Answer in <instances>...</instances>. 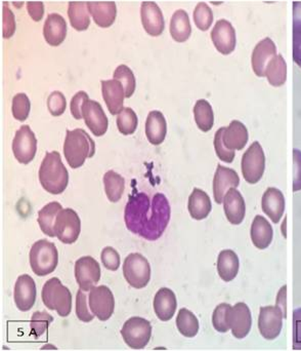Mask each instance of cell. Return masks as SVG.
Returning a JSON list of instances; mask_svg holds the SVG:
<instances>
[{"label":"cell","instance_id":"cb8c5ba5","mask_svg":"<svg viewBox=\"0 0 301 351\" xmlns=\"http://www.w3.org/2000/svg\"><path fill=\"white\" fill-rule=\"evenodd\" d=\"M43 36L47 45L59 47L67 36V23L59 14H51L47 16L43 26Z\"/></svg>","mask_w":301,"mask_h":351},{"label":"cell","instance_id":"52a82bcc","mask_svg":"<svg viewBox=\"0 0 301 351\" xmlns=\"http://www.w3.org/2000/svg\"><path fill=\"white\" fill-rule=\"evenodd\" d=\"M123 274L129 286L135 289L145 288L150 280L149 261L141 254H131L123 263Z\"/></svg>","mask_w":301,"mask_h":351},{"label":"cell","instance_id":"e575fe53","mask_svg":"<svg viewBox=\"0 0 301 351\" xmlns=\"http://www.w3.org/2000/svg\"><path fill=\"white\" fill-rule=\"evenodd\" d=\"M265 76L273 86H282L287 80V65L281 55L276 56L265 70Z\"/></svg>","mask_w":301,"mask_h":351},{"label":"cell","instance_id":"9c48e42d","mask_svg":"<svg viewBox=\"0 0 301 351\" xmlns=\"http://www.w3.org/2000/svg\"><path fill=\"white\" fill-rule=\"evenodd\" d=\"M81 231V221L75 210L63 208L57 215L55 224V237L66 245L77 241Z\"/></svg>","mask_w":301,"mask_h":351},{"label":"cell","instance_id":"7a4b0ae2","mask_svg":"<svg viewBox=\"0 0 301 351\" xmlns=\"http://www.w3.org/2000/svg\"><path fill=\"white\" fill-rule=\"evenodd\" d=\"M38 175L43 189L55 195L63 193L69 183V173L57 152L45 154Z\"/></svg>","mask_w":301,"mask_h":351},{"label":"cell","instance_id":"4316f807","mask_svg":"<svg viewBox=\"0 0 301 351\" xmlns=\"http://www.w3.org/2000/svg\"><path fill=\"white\" fill-rule=\"evenodd\" d=\"M248 139L247 128L239 121H233L222 133V142L231 152L244 149Z\"/></svg>","mask_w":301,"mask_h":351},{"label":"cell","instance_id":"7402d4cb","mask_svg":"<svg viewBox=\"0 0 301 351\" xmlns=\"http://www.w3.org/2000/svg\"><path fill=\"white\" fill-rule=\"evenodd\" d=\"M239 184L240 178L236 171L218 165L213 179V197L216 204H222L228 190L238 187Z\"/></svg>","mask_w":301,"mask_h":351},{"label":"cell","instance_id":"ffe728a7","mask_svg":"<svg viewBox=\"0 0 301 351\" xmlns=\"http://www.w3.org/2000/svg\"><path fill=\"white\" fill-rule=\"evenodd\" d=\"M224 214L228 222L233 225H240L246 214L244 198L237 188H230L224 197Z\"/></svg>","mask_w":301,"mask_h":351},{"label":"cell","instance_id":"f5cc1de1","mask_svg":"<svg viewBox=\"0 0 301 351\" xmlns=\"http://www.w3.org/2000/svg\"><path fill=\"white\" fill-rule=\"evenodd\" d=\"M293 164H294V180L293 192L301 190V152L298 149H293Z\"/></svg>","mask_w":301,"mask_h":351},{"label":"cell","instance_id":"f6af8a7d","mask_svg":"<svg viewBox=\"0 0 301 351\" xmlns=\"http://www.w3.org/2000/svg\"><path fill=\"white\" fill-rule=\"evenodd\" d=\"M76 315H77L78 319L83 323H90L96 317L88 308V296L84 291L80 290V289L77 292V296H76Z\"/></svg>","mask_w":301,"mask_h":351},{"label":"cell","instance_id":"8d00e7d4","mask_svg":"<svg viewBox=\"0 0 301 351\" xmlns=\"http://www.w3.org/2000/svg\"><path fill=\"white\" fill-rule=\"evenodd\" d=\"M194 117L198 128L204 133H207L213 128L214 114L211 105L206 100H198L194 107Z\"/></svg>","mask_w":301,"mask_h":351},{"label":"cell","instance_id":"11a10c76","mask_svg":"<svg viewBox=\"0 0 301 351\" xmlns=\"http://www.w3.org/2000/svg\"><path fill=\"white\" fill-rule=\"evenodd\" d=\"M301 38V1L293 2V39Z\"/></svg>","mask_w":301,"mask_h":351},{"label":"cell","instance_id":"7dc6e473","mask_svg":"<svg viewBox=\"0 0 301 351\" xmlns=\"http://www.w3.org/2000/svg\"><path fill=\"white\" fill-rule=\"evenodd\" d=\"M67 102L65 96L59 90L51 93L47 99V108L53 117H60L65 112Z\"/></svg>","mask_w":301,"mask_h":351},{"label":"cell","instance_id":"836d02e7","mask_svg":"<svg viewBox=\"0 0 301 351\" xmlns=\"http://www.w3.org/2000/svg\"><path fill=\"white\" fill-rule=\"evenodd\" d=\"M68 16L71 26L77 31L88 30L90 25L88 2L71 1L68 5Z\"/></svg>","mask_w":301,"mask_h":351},{"label":"cell","instance_id":"f546056e","mask_svg":"<svg viewBox=\"0 0 301 351\" xmlns=\"http://www.w3.org/2000/svg\"><path fill=\"white\" fill-rule=\"evenodd\" d=\"M189 215L195 220H203L207 218L212 210L211 200L203 190L195 188L189 197L187 204Z\"/></svg>","mask_w":301,"mask_h":351},{"label":"cell","instance_id":"d6a6232c","mask_svg":"<svg viewBox=\"0 0 301 351\" xmlns=\"http://www.w3.org/2000/svg\"><path fill=\"white\" fill-rule=\"evenodd\" d=\"M63 210L61 204L53 202L43 206L38 213V224L41 231L49 237H55V224L57 215Z\"/></svg>","mask_w":301,"mask_h":351},{"label":"cell","instance_id":"db71d44e","mask_svg":"<svg viewBox=\"0 0 301 351\" xmlns=\"http://www.w3.org/2000/svg\"><path fill=\"white\" fill-rule=\"evenodd\" d=\"M27 10H28L29 16L32 18L35 22H40L42 20L43 14H44V4L42 2H27Z\"/></svg>","mask_w":301,"mask_h":351},{"label":"cell","instance_id":"f907efd6","mask_svg":"<svg viewBox=\"0 0 301 351\" xmlns=\"http://www.w3.org/2000/svg\"><path fill=\"white\" fill-rule=\"evenodd\" d=\"M88 99H90L88 95L84 90H80L72 98L71 114L74 119H77V121L83 119V117H82V106Z\"/></svg>","mask_w":301,"mask_h":351},{"label":"cell","instance_id":"ee69618b","mask_svg":"<svg viewBox=\"0 0 301 351\" xmlns=\"http://www.w3.org/2000/svg\"><path fill=\"white\" fill-rule=\"evenodd\" d=\"M31 102L24 93L16 95L12 99V115L18 121H25L30 113Z\"/></svg>","mask_w":301,"mask_h":351},{"label":"cell","instance_id":"4dcf8cb0","mask_svg":"<svg viewBox=\"0 0 301 351\" xmlns=\"http://www.w3.org/2000/svg\"><path fill=\"white\" fill-rule=\"evenodd\" d=\"M239 258L232 250L220 252L218 259V272L224 282H232L239 272Z\"/></svg>","mask_w":301,"mask_h":351},{"label":"cell","instance_id":"d590c367","mask_svg":"<svg viewBox=\"0 0 301 351\" xmlns=\"http://www.w3.org/2000/svg\"><path fill=\"white\" fill-rule=\"evenodd\" d=\"M105 191L111 202H118L125 189V180L114 171H109L104 176Z\"/></svg>","mask_w":301,"mask_h":351},{"label":"cell","instance_id":"5bb4252c","mask_svg":"<svg viewBox=\"0 0 301 351\" xmlns=\"http://www.w3.org/2000/svg\"><path fill=\"white\" fill-rule=\"evenodd\" d=\"M82 117L88 129L96 137H102L108 131V117L102 105L94 100H86L82 106Z\"/></svg>","mask_w":301,"mask_h":351},{"label":"cell","instance_id":"ab89813d","mask_svg":"<svg viewBox=\"0 0 301 351\" xmlns=\"http://www.w3.org/2000/svg\"><path fill=\"white\" fill-rule=\"evenodd\" d=\"M138 117L133 109L127 107L117 117V128L122 135H133L138 128Z\"/></svg>","mask_w":301,"mask_h":351},{"label":"cell","instance_id":"681fc988","mask_svg":"<svg viewBox=\"0 0 301 351\" xmlns=\"http://www.w3.org/2000/svg\"><path fill=\"white\" fill-rule=\"evenodd\" d=\"M101 259L107 269L111 271H116L120 267V256L116 250L112 247H105L101 254Z\"/></svg>","mask_w":301,"mask_h":351},{"label":"cell","instance_id":"816d5d0a","mask_svg":"<svg viewBox=\"0 0 301 351\" xmlns=\"http://www.w3.org/2000/svg\"><path fill=\"white\" fill-rule=\"evenodd\" d=\"M293 350H301V308L293 313Z\"/></svg>","mask_w":301,"mask_h":351},{"label":"cell","instance_id":"603a6c76","mask_svg":"<svg viewBox=\"0 0 301 351\" xmlns=\"http://www.w3.org/2000/svg\"><path fill=\"white\" fill-rule=\"evenodd\" d=\"M285 197L281 190L270 187L265 190L261 199V208L275 224L280 222L285 212Z\"/></svg>","mask_w":301,"mask_h":351},{"label":"cell","instance_id":"60d3db41","mask_svg":"<svg viewBox=\"0 0 301 351\" xmlns=\"http://www.w3.org/2000/svg\"><path fill=\"white\" fill-rule=\"evenodd\" d=\"M114 80H119L125 86V98H131L135 90V77L131 68L127 65H120L116 68L114 72Z\"/></svg>","mask_w":301,"mask_h":351},{"label":"cell","instance_id":"277c9868","mask_svg":"<svg viewBox=\"0 0 301 351\" xmlns=\"http://www.w3.org/2000/svg\"><path fill=\"white\" fill-rule=\"evenodd\" d=\"M29 260L32 271L36 276H49L55 271L59 264L57 247L47 239H40L31 247Z\"/></svg>","mask_w":301,"mask_h":351},{"label":"cell","instance_id":"6f0895ef","mask_svg":"<svg viewBox=\"0 0 301 351\" xmlns=\"http://www.w3.org/2000/svg\"><path fill=\"white\" fill-rule=\"evenodd\" d=\"M293 60L301 68V38L293 39Z\"/></svg>","mask_w":301,"mask_h":351},{"label":"cell","instance_id":"484cf974","mask_svg":"<svg viewBox=\"0 0 301 351\" xmlns=\"http://www.w3.org/2000/svg\"><path fill=\"white\" fill-rule=\"evenodd\" d=\"M88 8L94 23L102 28H109L116 20L117 8L115 2L90 1L88 2Z\"/></svg>","mask_w":301,"mask_h":351},{"label":"cell","instance_id":"b9f144b4","mask_svg":"<svg viewBox=\"0 0 301 351\" xmlns=\"http://www.w3.org/2000/svg\"><path fill=\"white\" fill-rule=\"evenodd\" d=\"M194 22L199 30L207 31L213 22V12L205 2H199L194 10Z\"/></svg>","mask_w":301,"mask_h":351},{"label":"cell","instance_id":"9a60e30c","mask_svg":"<svg viewBox=\"0 0 301 351\" xmlns=\"http://www.w3.org/2000/svg\"><path fill=\"white\" fill-rule=\"evenodd\" d=\"M211 39L215 49L222 55H230L236 49V31L228 21L216 22L211 31Z\"/></svg>","mask_w":301,"mask_h":351},{"label":"cell","instance_id":"9f6ffc18","mask_svg":"<svg viewBox=\"0 0 301 351\" xmlns=\"http://www.w3.org/2000/svg\"><path fill=\"white\" fill-rule=\"evenodd\" d=\"M286 290L287 287L283 286L280 290L277 297V305L283 311L284 317L286 319Z\"/></svg>","mask_w":301,"mask_h":351},{"label":"cell","instance_id":"f35d334b","mask_svg":"<svg viewBox=\"0 0 301 351\" xmlns=\"http://www.w3.org/2000/svg\"><path fill=\"white\" fill-rule=\"evenodd\" d=\"M232 305L228 303H222L214 309L212 315V325L214 329L220 333H226L231 329L230 317Z\"/></svg>","mask_w":301,"mask_h":351},{"label":"cell","instance_id":"ac0fdd59","mask_svg":"<svg viewBox=\"0 0 301 351\" xmlns=\"http://www.w3.org/2000/svg\"><path fill=\"white\" fill-rule=\"evenodd\" d=\"M144 29L150 36H160L165 28L162 12L156 2L144 1L141 6Z\"/></svg>","mask_w":301,"mask_h":351},{"label":"cell","instance_id":"c3c4849f","mask_svg":"<svg viewBox=\"0 0 301 351\" xmlns=\"http://www.w3.org/2000/svg\"><path fill=\"white\" fill-rule=\"evenodd\" d=\"M16 31V21L14 12L10 10L8 2H3L2 6V35L3 38L8 39L14 34Z\"/></svg>","mask_w":301,"mask_h":351},{"label":"cell","instance_id":"3957f363","mask_svg":"<svg viewBox=\"0 0 301 351\" xmlns=\"http://www.w3.org/2000/svg\"><path fill=\"white\" fill-rule=\"evenodd\" d=\"M96 154V144L84 130L75 129L67 131L64 154L66 160L72 169H78L83 166L88 158H92Z\"/></svg>","mask_w":301,"mask_h":351},{"label":"cell","instance_id":"30bf717a","mask_svg":"<svg viewBox=\"0 0 301 351\" xmlns=\"http://www.w3.org/2000/svg\"><path fill=\"white\" fill-rule=\"evenodd\" d=\"M37 152V139L29 125H23L16 131L12 141V152L20 164L28 165L34 160Z\"/></svg>","mask_w":301,"mask_h":351},{"label":"cell","instance_id":"7c38bea8","mask_svg":"<svg viewBox=\"0 0 301 351\" xmlns=\"http://www.w3.org/2000/svg\"><path fill=\"white\" fill-rule=\"evenodd\" d=\"M284 313L278 305L261 307L259 311V330L267 340L279 337L283 327Z\"/></svg>","mask_w":301,"mask_h":351},{"label":"cell","instance_id":"bcb514c9","mask_svg":"<svg viewBox=\"0 0 301 351\" xmlns=\"http://www.w3.org/2000/svg\"><path fill=\"white\" fill-rule=\"evenodd\" d=\"M224 128H220L218 130V132L214 136V149H215L216 156L222 162H226V164H231L233 162L235 158V152H231L228 148L224 146V142H222V133H224Z\"/></svg>","mask_w":301,"mask_h":351},{"label":"cell","instance_id":"4fadbf2b","mask_svg":"<svg viewBox=\"0 0 301 351\" xmlns=\"http://www.w3.org/2000/svg\"><path fill=\"white\" fill-rule=\"evenodd\" d=\"M75 278L80 290L88 292L100 282V264L90 256L80 258L75 263Z\"/></svg>","mask_w":301,"mask_h":351},{"label":"cell","instance_id":"d6986e66","mask_svg":"<svg viewBox=\"0 0 301 351\" xmlns=\"http://www.w3.org/2000/svg\"><path fill=\"white\" fill-rule=\"evenodd\" d=\"M230 326L233 336L237 339H243L248 335L252 327V317L247 304L239 302L232 307Z\"/></svg>","mask_w":301,"mask_h":351},{"label":"cell","instance_id":"2e32d148","mask_svg":"<svg viewBox=\"0 0 301 351\" xmlns=\"http://www.w3.org/2000/svg\"><path fill=\"white\" fill-rule=\"evenodd\" d=\"M36 285L28 274L18 276L14 285V303L18 311H29L36 301Z\"/></svg>","mask_w":301,"mask_h":351},{"label":"cell","instance_id":"8fae6325","mask_svg":"<svg viewBox=\"0 0 301 351\" xmlns=\"http://www.w3.org/2000/svg\"><path fill=\"white\" fill-rule=\"evenodd\" d=\"M88 302L90 311L100 321H108L114 313V296L108 287L99 286L92 288L90 291Z\"/></svg>","mask_w":301,"mask_h":351},{"label":"cell","instance_id":"8992f818","mask_svg":"<svg viewBox=\"0 0 301 351\" xmlns=\"http://www.w3.org/2000/svg\"><path fill=\"white\" fill-rule=\"evenodd\" d=\"M121 335L129 348L143 350L150 342L152 326L149 321L143 317H131L123 325Z\"/></svg>","mask_w":301,"mask_h":351},{"label":"cell","instance_id":"d4e9b609","mask_svg":"<svg viewBox=\"0 0 301 351\" xmlns=\"http://www.w3.org/2000/svg\"><path fill=\"white\" fill-rule=\"evenodd\" d=\"M153 305H154L155 313L160 321H170L176 311V296L170 289H160L155 295Z\"/></svg>","mask_w":301,"mask_h":351},{"label":"cell","instance_id":"1f68e13d","mask_svg":"<svg viewBox=\"0 0 301 351\" xmlns=\"http://www.w3.org/2000/svg\"><path fill=\"white\" fill-rule=\"evenodd\" d=\"M170 35L176 43H185L191 36L192 27L189 14L183 10H177L170 20Z\"/></svg>","mask_w":301,"mask_h":351},{"label":"cell","instance_id":"ba28073f","mask_svg":"<svg viewBox=\"0 0 301 351\" xmlns=\"http://www.w3.org/2000/svg\"><path fill=\"white\" fill-rule=\"evenodd\" d=\"M243 177L249 184L261 181L265 170V156L259 142L255 141L246 150L241 162Z\"/></svg>","mask_w":301,"mask_h":351},{"label":"cell","instance_id":"e0dca14e","mask_svg":"<svg viewBox=\"0 0 301 351\" xmlns=\"http://www.w3.org/2000/svg\"><path fill=\"white\" fill-rule=\"evenodd\" d=\"M277 56V47L271 38H265L257 43L251 58L254 73L259 77L265 76V70L270 62Z\"/></svg>","mask_w":301,"mask_h":351},{"label":"cell","instance_id":"5b68a950","mask_svg":"<svg viewBox=\"0 0 301 351\" xmlns=\"http://www.w3.org/2000/svg\"><path fill=\"white\" fill-rule=\"evenodd\" d=\"M43 304L49 309L59 313L60 317H67L72 311V294L67 287L63 286L59 278L47 280L43 286Z\"/></svg>","mask_w":301,"mask_h":351},{"label":"cell","instance_id":"f1b7e54d","mask_svg":"<svg viewBox=\"0 0 301 351\" xmlns=\"http://www.w3.org/2000/svg\"><path fill=\"white\" fill-rule=\"evenodd\" d=\"M167 134V123L160 111H150L146 121V135L152 145L158 146L164 142Z\"/></svg>","mask_w":301,"mask_h":351},{"label":"cell","instance_id":"44dd1931","mask_svg":"<svg viewBox=\"0 0 301 351\" xmlns=\"http://www.w3.org/2000/svg\"><path fill=\"white\" fill-rule=\"evenodd\" d=\"M102 94L111 114L117 115L123 110L125 90L119 80H102Z\"/></svg>","mask_w":301,"mask_h":351},{"label":"cell","instance_id":"6da1fadb","mask_svg":"<svg viewBox=\"0 0 301 351\" xmlns=\"http://www.w3.org/2000/svg\"><path fill=\"white\" fill-rule=\"evenodd\" d=\"M127 229L147 241L160 239L170 220V204L166 196L157 193L152 199L144 192L133 193L125 206Z\"/></svg>","mask_w":301,"mask_h":351},{"label":"cell","instance_id":"7bdbcfd3","mask_svg":"<svg viewBox=\"0 0 301 351\" xmlns=\"http://www.w3.org/2000/svg\"><path fill=\"white\" fill-rule=\"evenodd\" d=\"M53 322V317L45 311H36L33 313L31 319L30 328L31 334L35 338L40 337L49 330V325Z\"/></svg>","mask_w":301,"mask_h":351},{"label":"cell","instance_id":"74e56055","mask_svg":"<svg viewBox=\"0 0 301 351\" xmlns=\"http://www.w3.org/2000/svg\"><path fill=\"white\" fill-rule=\"evenodd\" d=\"M176 327L181 335L193 338L199 332V321L192 311L181 308L176 317Z\"/></svg>","mask_w":301,"mask_h":351},{"label":"cell","instance_id":"83f0119b","mask_svg":"<svg viewBox=\"0 0 301 351\" xmlns=\"http://www.w3.org/2000/svg\"><path fill=\"white\" fill-rule=\"evenodd\" d=\"M251 241L259 250H265L273 241V227L265 217L257 215L253 220L250 229Z\"/></svg>","mask_w":301,"mask_h":351}]
</instances>
